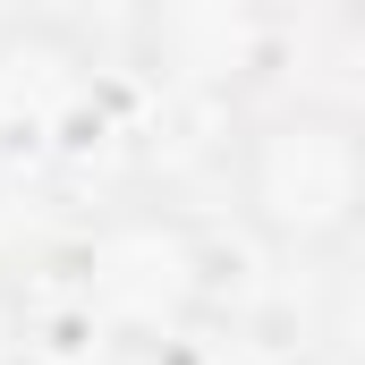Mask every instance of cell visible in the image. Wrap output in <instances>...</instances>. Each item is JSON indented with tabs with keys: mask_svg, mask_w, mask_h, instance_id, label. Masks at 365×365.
<instances>
[{
	"mask_svg": "<svg viewBox=\"0 0 365 365\" xmlns=\"http://www.w3.org/2000/svg\"><path fill=\"white\" fill-rule=\"evenodd\" d=\"M230 187L255 238H272L280 255H331L349 247L365 204V136L349 102L323 93H280L238 128Z\"/></svg>",
	"mask_w": 365,
	"mask_h": 365,
	"instance_id": "cell-1",
	"label": "cell"
},
{
	"mask_svg": "<svg viewBox=\"0 0 365 365\" xmlns=\"http://www.w3.org/2000/svg\"><path fill=\"white\" fill-rule=\"evenodd\" d=\"M212 289V255L179 212H119L86 238V314L128 340H179Z\"/></svg>",
	"mask_w": 365,
	"mask_h": 365,
	"instance_id": "cell-2",
	"label": "cell"
},
{
	"mask_svg": "<svg viewBox=\"0 0 365 365\" xmlns=\"http://www.w3.org/2000/svg\"><path fill=\"white\" fill-rule=\"evenodd\" d=\"M34 357V314H26V297L0 280V365H26Z\"/></svg>",
	"mask_w": 365,
	"mask_h": 365,
	"instance_id": "cell-3",
	"label": "cell"
}]
</instances>
